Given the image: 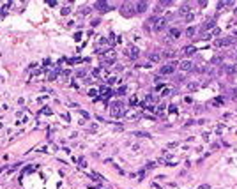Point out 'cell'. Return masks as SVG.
I'll return each mask as SVG.
<instances>
[{"mask_svg":"<svg viewBox=\"0 0 237 189\" xmlns=\"http://www.w3.org/2000/svg\"><path fill=\"white\" fill-rule=\"evenodd\" d=\"M69 74H71V71H64V73H62V76H64V78H67Z\"/></svg>","mask_w":237,"mask_h":189,"instance_id":"cell-16","label":"cell"},{"mask_svg":"<svg viewBox=\"0 0 237 189\" xmlns=\"http://www.w3.org/2000/svg\"><path fill=\"white\" fill-rule=\"evenodd\" d=\"M154 99H156L154 96H147V99H145V101H147V103L150 104V103H154Z\"/></svg>","mask_w":237,"mask_h":189,"instance_id":"cell-14","label":"cell"},{"mask_svg":"<svg viewBox=\"0 0 237 189\" xmlns=\"http://www.w3.org/2000/svg\"><path fill=\"white\" fill-rule=\"evenodd\" d=\"M110 110H111V115L113 117H122V115L126 113V106H124L122 101H113Z\"/></svg>","mask_w":237,"mask_h":189,"instance_id":"cell-1","label":"cell"},{"mask_svg":"<svg viewBox=\"0 0 237 189\" xmlns=\"http://www.w3.org/2000/svg\"><path fill=\"white\" fill-rule=\"evenodd\" d=\"M158 59H159V55H158V53H152V55H150V60H152V62H158Z\"/></svg>","mask_w":237,"mask_h":189,"instance_id":"cell-13","label":"cell"},{"mask_svg":"<svg viewBox=\"0 0 237 189\" xmlns=\"http://www.w3.org/2000/svg\"><path fill=\"white\" fill-rule=\"evenodd\" d=\"M173 71H175V65H173V64H166V65H163V67H161V71H159V73H161V74H172V73H173Z\"/></svg>","mask_w":237,"mask_h":189,"instance_id":"cell-2","label":"cell"},{"mask_svg":"<svg viewBox=\"0 0 237 189\" xmlns=\"http://www.w3.org/2000/svg\"><path fill=\"white\" fill-rule=\"evenodd\" d=\"M122 12H124V14H129V12H136V7L133 6V4H124V6H122Z\"/></svg>","mask_w":237,"mask_h":189,"instance_id":"cell-4","label":"cell"},{"mask_svg":"<svg viewBox=\"0 0 237 189\" xmlns=\"http://www.w3.org/2000/svg\"><path fill=\"white\" fill-rule=\"evenodd\" d=\"M117 94H126V87H122V88H119V90H117Z\"/></svg>","mask_w":237,"mask_h":189,"instance_id":"cell-15","label":"cell"},{"mask_svg":"<svg viewBox=\"0 0 237 189\" xmlns=\"http://www.w3.org/2000/svg\"><path fill=\"white\" fill-rule=\"evenodd\" d=\"M179 67H181L182 71H189L193 67V64H191V60H182L181 64H179Z\"/></svg>","mask_w":237,"mask_h":189,"instance_id":"cell-5","label":"cell"},{"mask_svg":"<svg viewBox=\"0 0 237 189\" xmlns=\"http://www.w3.org/2000/svg\"><path fill=\"white\" fill-rule=\"evenodd\" d=\"M170 35H172V37H179V35H181L179 28H170Z\"/></svg>","mask_w":237,"mask_h":189,"instance_id":"cell-10","label":"cell"},{"mask_svg":"<svg viewBox=\"0 0 237 189\" xmlns=\"http://www.w3.org/2000/svg\"><path fill=\"white\" fill-rule=\"evenodd\" d=\"M96 7H97V9H101V11H106V9H108V6H106V4H103V2H97V4H96Z\"/></svg>","mask_w":237,"mask_h":189,"instance_id":"cell-11","label":"cell"},{"mask_svg":"<svg viewBox=\"0 0 237 189\" xmlns=\"http://www.w3.org/2000/svg\"><path fill=\"white\" fill-rule=\"evenodd\" d=\"M230 43H234V39L226 37V39H220V41H216V46H228Z\"/></svg>","mask_w":237,"mask_h":189,"instance_id":"cell-8","label":"cell"},{"mask_svg":"<svg viewBox=\"0 0 237 189\" xmlns=\"http://www.w3.org/2000/svg\"><path fill=\"white\" fill-rule=\"evenodd\" d=\"M135 7H136V12H144V11H147L149 4H147V2H138Z\"/></svg>","mask_w":237,"mask_h":189,"instance_id":"cell-6","label":"cell"},{"mask_svg":"<svg viewBox=\"0 0 237 189\" xmlns=\"http://www.w3.org/2000/svg\"><path fill=\"white\" fill-rule=\"evenodd\" d=\"M195 32H197V28H195V27H189V28H187V30H186L187 37H193V35H195Z\"/></svg>","mask_w":237,"mask_h":189,"instance_id":"cell-9","label":"cell"},{"mask_svg":"<svg viewBox=\"0 0 237 189\" xmlns=\"http://www.w3.org/2000/svg\"><path fill=\"white\" fill-rule=\"evenodd\" d=\"M166 21H168V20H166V16H165V18H161V20H158V18H156L154 30H163V28H165V25H166Z\"/></svg>","mask_w":237,"mask_h":189,"instance_id":"cell-3","label":"cell"},{"mask_svg":"<svg viewBox=\"0 0 237 189\" xmlns=\"http://www.w3.org/2000/svg\"><path fill=\"white\" fill-rule=\"evenodd\" d=\"M195 53V48H193V46H187V48H186V55H193Z\"/></svg>","mask_w":237,"mask_h":189,"instance_id":"cell-12","label":"cell"},{"mask_svg":"<svg viewBox=\"0 0 237 189\" xmlns=\"http://www.w3.org/2000/svg\"><path fill=\"white\" fill-rule=\"evenodd\" d=\"M113 60H115V51H108L105 55V62L106 64H113Z\"/></svg>","mask_w":237,"mask_h":189,"instance_id":"cell-7","label":"cell"}]
</instances>
